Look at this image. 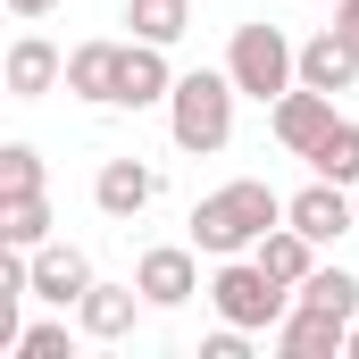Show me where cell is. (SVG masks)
<instances>
[{
	"mask_svg": "<svg viewBox=\"0 0 359 359\" xmlns=\"http://www.w3.org/2000/svg\"><path fill=\"white\" fill-rule=\"evenodd\" d=\"M268 226H284V192L259 184V176H234V184H217V192L192 201V251H209V259L259 251Z\"/></svg>",
	"mask_w": 359,
	"mask_h": 359,
	"instance_id": "cell-1",
	"label": "cell"
},
{
	"mask_svg": "<svg viewBox=\"0 0 359 359\" xmlns=\"http://www.w3.org/2000/svg\"><path fill=\"white\" fill-rule=\"evenodd\" d=\"M234 100H243V84H234L226 67L176 76V92H168V134H176V151H192V159L226 151V142H234Z\"/></svg>",
	"mask_w": 359,
	"mask_h": 359,
	"instance_id": "cell-2",
	"label": "cell"
},
{
	"mask_svg": "<svg viewBox=\"0 0 359 359\" xmlns=\"http://www.w3.org/2000/svg\"><path fill=\"white\" fill-rule=\"evenodd\" d=\"M226 76L243 84V100H284V92L301 84V42L284 25H268V17H251L226 42Z\"/></svg>",
	"mask_w": 359,
	"mask_h": 359,
	"instance_id": "cell-3",
	"label": "cell"
},
{
	"mask_svg": "<svg viewBox=\"0 0 359 359\" xmlns=\"http://www.w3.org/2000/svg\"><path fill=\"white\" fill-rule=\"evenodd\" d=\"M209 301H217V318H226V326L276 334V318L292 309V284H276L251 251H234V259H217V276H209Z\"/></svg>",
	"mask_w": 359,
	"mask_h": 359,
	"instance_id": "cell-4",
	"label": "cell"
},
{
	"mask_svg": "<svg viewBox=\"0 0 359 359\" xmlns=\"http://www.w3.org/2000/svg\"><path fill=\"white\" fill-rule=\"evenodd\" d=\"M284 217L309 234V243H343L359 226V201H351V184H334V176H309L292 201H284Z\"/></svg>",
	"mask_w": 359,
	"mask_h": 359,
	"instance_id": "cell-5",
	"label": "cell"
},
{
	"mask_svg": "<svg viewBox=\"0 0 359 359\" xmlns=\"http://www.w3.org/2000/svg\"><path fill=\"white\" fill-rule=\"evenodd\" d=\"M326 126H334V92H318V84H292L284 100H268V134L292 159H309V151L326 142Z\"/></svg>",
	"mask_w": 359,
	"mask_h": 359,
	"instance_id": "cell-6",
	"label": "cell"
},
{
	"mask_svg": "<svg viewBox=\"0 0 359 359\" xmlns=\"http://www.w3.org/2000/svg\"><path fill=\"white\" fill-rule=\"evenodd\" d=\"M334 351H351V318H334L318 301H292L276 318V359H334Z\"/></svg>",
	"mask_w": 359,
	"mask_h": 359,
	"instance_id": "cell-7",
	"label": "cell"
},
{
	"mask_svg": "<svg viewBox=\"0 0 359 359\" xmlns=\"http://www.w3.org/2000/svg\"><path fill=\"white\" fill-rule=\"evenodd\" d=\"M134 284H142L151 309H184V301L201 292V259H192V243H151V251L134 259Z\"/></svg>",
	"mask_w": 359,
	"mask_h": 359,
	"instance_id": "cell-8",
	"label": "cell"
},
{
	"mask_svg": "<svg viewBox=\"0 0 359 359\" xmlns=\"http://www.w3.org/2000/svg\"><path fill=\"white\" fill-rule=\"evenodd\" d=\"M176 67H168V42H126V67H117V109H168Z\"/></svg>",
	"mask_w": 359,
	"mask_h": 359,
	"instance_id": "cell-9",
	"label": "cell"
},
{
	"mask_svg": "<svg viewBox=\"0 0 359 359\" xmlns=\"http://www.w3.org/2000/svg\"><path fill=\"white\" fill-rule=\"evenodd\" d=\"M301 84H318V92H351L359 84V34L351 25H318L301 42Z\"/></svg>",
	"mask_w": 359,
	"mask_h": 359,
	"instance_id": "cell-10",
	"label": "cell"
},
{
	"mask_svg": "<svg viewBox=\"0 0 359 359\" xmlns=\"http://www.w3.org/2000/svg\"><path fill=\"white\" fill-rule=\"evenodd\" d=\"M92 201H100V217H142V209L159 201V168H151V159H100Z\"/></svg>",
	"mask_w": 359,
	"mask_h": 359,
	"instance_id": "cell-11",
	"label": "cell"
},
{
	"mask_svg": "<svg viewBox=\"0 0 359 359\" xmlns=\"http://www.w3.org/2000/svg\"><path fill=\"white\" fill-rule=\"evenodd\" d=\"M92 284H100V276H92V259L76 251V243H42V251H34V301H50V309H76Z\"/></svg>",
	"mask_w": 359,
	"mask_h": 359,
	"instance_id": "cell-12",
	"label": "cell"
},
{
	"mask_svg": "<svg viewBox=\"0 0 359 359\" xmlns=\"http://www.w3.org/2000/svg\"><path fill=\"white\" fill-rule=\"evenodd\" d=\"M117 67H126V42H109V34H92L67 50V92L92 100V109H117Z\"/></svg>",
	"mask_w": 359,
	"mask_h": 359,
	"instance_id": "cell-13",
	"label": "cell"
},
{
	"mask_svg": "<svg viewBox=\"0 0 359 359\" xmlns=\"http://www.w3.org/2000/svg\"><path fill=\"white\" fill-rule=\"evenodd\" d=\"M142 309H151V301H142V284H92L84 301H76V326H84L92 343H126Z\"/></svg>",
	"mask_w": 359,
	"mask_h": 359,
	"instance_id": "cell-14",
	"label": "cell"
},
{
	"mask_svg": "<svg viewBox=\"0 0 359 359\" xmlns=\"http://www.w3.org/2000/svg\"><path fill=\"white\" fill-rule=\"evenodd\" d=\"M67 84V50L42 42V34H17L8 42V100H42V92Z\"/></svg>",
	"mask_w": 359,
	"mask_h": 359,
	"instance_id": "cell-15",
	"label": "cell"
},
{
	"mask_svg": "<svg viewBox=\"0 0 359 359\" xmlns=\"http://www.w3.org/2000/svg\"><path fill=\"white\" fill-rule=\"evenodd\" d=\"M251 259H259L276 284H292V292H301V284H309V268H318V243L284 217V226H268V234H259V251H251Z\"/></svg>",
	"mask_w": 359,
	"mask_h": 359,
	"instance_id": "cell-16",
	"label": "cell"
},
{
	"mask_svg": "<svg viewBox=\"0 0 359 359\" xmlns=\"http://www.w3.org/2000/svg\"><path fill=\"white\" fill-rule=\"evenodd\" d=\"M0 243L42 251V243H50V201H42V192H0Z\"/></svg>",
	"mask_w": 359,
	"mask_h": 359,
	"instance_id": "cell-17",
	"label": "cell"
},
{
	"mask_svg": "<svg viewBox=\"0 0 359 359\" xmlns=\"http://www.w3.org/2000/svg\"><path fill=\"white\" fill-rule=\"evenodd\" d=\"M309 176H334V184H359V126H351V117H334V126H326V142L309 151Z\"/></svg>",
	"mask_w": 359,
	"mask_h": 359,
	"instance_id": "cell-18",
	"label": "cell"
},
{
	"mask_svg": "<svg viewBox=\"0 0 359 359\" xmlns=\"http://www.w3.org/2000/svg\"><path fill=\"white\" fill-rule=\"evenodd\" d=\"M126 25H134L142 42H184V25H192V0H126Z\"/></svg>",
	"mask_w": 359,
	"mask_h": 359,
	"instance_id": "cell-19",
	"label": "cell"
},
{
	"mask_svg": "<svg viewBox=\"0 0 359 359\" xmlns=\"http://www.w3.org/2000/svg\"><path fill=\"white\" fill-rule=\"evenodd\" d=\"M292 301H318V309H334V318H359V276L318 259V268H309V284H301Z\"/></svg>",
	"mask_w": 359,
	"mask_h": 359,
	"instance_id": "cell-20",
	"label": "cell"
},
{
	"mask_svg": "<svg viewBox=\"0 0 359 359\" xmlns=\"http://www.w3.org/2000/svg\"><path fill=\"white\" fill-rule=\"evenodd\" d=\"M0 192H42V151L34 142H0Z\"/></svg>",
	"mask_w": 359,
	"mask_h": 359,
	"instance_id": "cell-21",
	"label": "cell"
},
{
	"mask_svg": "<svg viewBox=\"0 0 359 359\" xmlns=\"http://www.w3.org/2000/svg\"><path fill=\"white\" fill-rule=\"evenodd\" d=\"M76 351V343H67V326H59V318H42V326H25V334H17V359H67Z\"/></svg>",
	"mask_w": 359,
	"mask_h": 359,
	"instance_id": "cell-22",
	"label": "cell"
},
{
	"mask_svg": "<svg viewBox=\"0 0 359 359\" xmlns=\"http://www.w3.org/2000/svg\"><path fill=\"white\" fill-rule=\"evenodd\" d=\"M201 359H251V326H217V334L201 343Z\"/></svg>",
	"mask_w": 359,
	"mask_h": 359,
	"instance_id": "cell-23",
	"label": "cell"
},
{
	"mask_svg": "<svg viewBox=\"0 0 359 359\" xmlns=\"http://www.w3.org/2000/svg\"><path fill=\"white\" fill-rule=\"evenodd\" d=\"M50 8H59V0H8V17H25V25H34V17H50Z\"/></svg>",
	"mask_w": 359,
	"mask_h": 359,
	"instance_id": "cell-24",
	"label": "cell"
},
{
	"mask_svg": "<svg viewBox=\"0 0 359 359\" xmlns=\"http://www.w3.org/2000/svg\"><path fill=\"white\" fill-rule=\"evenodd\" d=\"M334 25H351V34H359V0H334Z\"/></svg>",
	"mask_w": 359,
	"mask_h": 359,
	"instance_id": "cell-25",
	"label": "cell"
},
{
	"mask_svg": "<svg viewBox=\"0 0 359 359\" xmlns=\"http://www.w3.org/2000/svg\"><path fill=\"white\" fill-rule=\"evenodd\" d=\"M351 359H359V318H351Z\"/></svg>",
	"mask_w": 359,
	"mask_h": 359,
	"instance_id": "cell-26",
	"label": "cell"
},
{
	"mask_svg": "<svg viewBox=\"0 0 359 359\" xmlns=\"http://www.w3.org/2000/svg\"><path fill=\"white\" fill-rule=\"evenodd\" d=\"M351 201H359V184H351Z\"/></svg>",
	"mask_w": 359,
	"mask_h": 359,
	"instance_id": "cell-27",
	"label": "cell"
}]
</instances>
